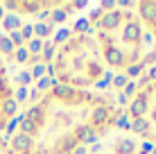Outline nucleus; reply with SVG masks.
Listing matches in <instances>:
<instances>
[{"label":"nucleus","instance_id":"obj_4","mask_svg":"<svg viewBox=\"0 0 156 154\" xmlns=\"http://www.w3.org/2000/svg\"><path fill=\"white\" fill-rule=\"evenodd\" d=\"M14 116H16V91L12 77H9V70L0 57V134L12 127Z\"/></svg>","mask_w":156,"mask_h":154},{"label":"nucleus","instance_id":"obj_1","mask_svg":"<svg viewBox=\"0 0 156 154\" xmlns=\"http://www.w3.org/2000/svg\"><path fill=\"white\" fill-rule=\"evenodd\" d=\"M122 109L98 91L45 88L25 109L9 138L14 154H75L120 125Z\"/></svg>","mask_w":156,"mask_h":154},{"label":"nucleus","instance_id":"obj_5","mask_svg":"<svg viewBox=\"0 0 156 154\" xmlns=\"http://www.w3.org/2000/svg\"><path fill=\"white\" fill-rule=\"evenodd\" d=\"M0 154H14L12 145H9V141H5L2 136H0Z\"/></svg>","mask_w":156,"mask_h":154},{"label":"nucleus","instance_id":"obj_3","mask_svg":"<svg viewBox=\"0 0 156 154\" xmlns=\"http://www.w3.org/2000/svg\"><path fill=\"white\" fill-rule=\"evenodd\" d=\"M52 75L59 86L93 91L106 75L104 59L88 27H75L52 52Z\"/></svg>","mask_w":156,"mask_h":154},{"label":"nucleus","instance_id":"obj_2","mask_svg":"<svg viewBox=\"0 0 156 154\" xmlns=\"http://www.w3.org/2000/svg\"><path fill=\"white\" fill-rule=\"evenodd\" d=\"M88 30L100 48L106 70H129L138 66L149 50L152 34L138 12L129 7L111 5L93 12L88 18Z\"/></svg>","mask_w":156,"mask_h":154}]
</instances>
